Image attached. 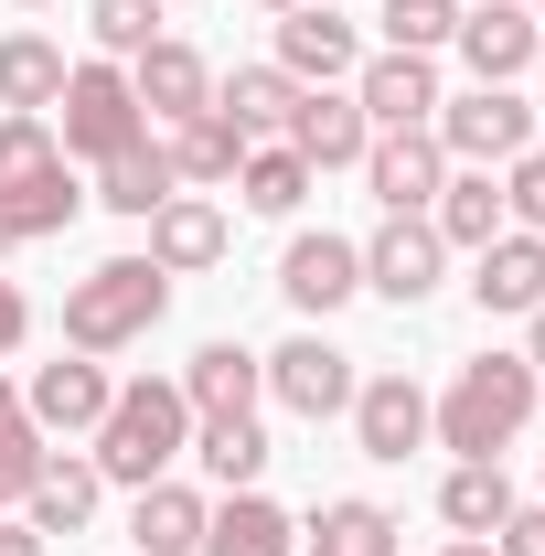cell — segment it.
<instances>
[{"label": "cell", "mask_w": 545, "mask_h": 556, "mask_svg": "<svg viewBox=\"0 0 545 556\" xmlns=\"http://www.w3.org/2000/svg\"><path fill=\"white\" fill-rule=\"evenodd\" d=\"M535 396H545V375L524 364V353H481V364L449 375V396H428V439L460 450V460H503V450L524 439Z\"/></svg>", "instance_id": "obj_1"}, {"label": "cell", "mask_w": 545, "mask_h": 556, "mask_svg": "<svg viewBox=\"0 0 545 556\" xmlns=\"http://www.w3.org/2000/svg\"><path fill=\"white\" fill-rule=\"evenodd\" d=\"M193 450V407H182V386L172 375H139V386H118L107 396V417H97V439H86V460H97V482H172V460Z\"/></svg>", "instance_id": "obj_2"}, {"label": "cell", "mask_w": 545, "mask_h": 556, "mask_svg": "<svg viewBox=\"0 0 545 556\" xmlns=\"http://www.w3.org/2000/svg\"><path fill=\"white\" fill-rule=\"evenodd\" d=\"M172 311V278L150 268V257H107V268H86L65 289V353H129V343H150V321Z\"/></svg>", "instance_id": "obj_3"}, {"label": "cell", "mask_w": 545, "mask_h": 556, "mask_svg": "<svg viewBox=\"0 0 545 556\" xmlns=\"http://www.w3.org/2000/svg\"><path fill=\"white\" fill-rule=\"evenodd\" d=\"M65 161H107V150H129V139H150V118H139V97H129V65H65Z\"/></svg>", "instance_id": "obj_4"}, {"label": "cell", "mask_w": 545, "mask_h": 556, "mask_svg": "<svg viewBox=\"0 0 545 556\" xmlns=\"http://www.w3.org/2000/svg\"><path fill=\"white\" fill-rule=\"evenodd\" d=\"M428 139H439L460 172H503L514 150H535V108H524L514 86H471V97H439Z\"/></svg>", "instance_id": "obj_5"}, {"label": "cell", "mask_w": 545, "mask_h": 556, "mask_svg": "<svg viewBox=\"0 0 545 556\" xmlns=\"http://www.w3.org/2000/svg\"><path fill=\"white\" fill-rule=\"evenodd\" d=\"M257 364H268V396H278L289 417H310V428L342 417V407H353V386H364V375H353V353H342L332 332H289V343L257 353Z\"/></svg>", "instance_id": "obj_6"}, {"label": "cell", "mask_w": 545, "mask_h": 556, "mask_svg": "<svg viewBox=\"0 0 545 556\" xmlns=\"http://www.w3.org/2000/svg\"><path fill=\"white\" fill-rule=\"evenodd\" d=\"M439 268H449V247H439V225H428V214H385V225L364 236V289H375V300H396V311L439 300Z\"/></svg>", "instance_id": "obj_7"}, {"label": "cell", "mask_w": 545, "mask_h": 556, "mask_svg": "<svg viewBox=\"0 0 545 556\" xmlns=\"http://www.w3.org/2000/svg\"><path fill=\"white\" fill-rule=\"evenodd\" d=\"M278 300L300 311V321H332L342 300H364V247L353 236H289V257H278Z\"/></svg>", "instance_id": "obj_8"}, {"label": "cell", "mask_w": 545, "mask_h": 556, "mask_svg": "<svg viewBox=\"0 0 545 556\" xmlns=\"http://www.w3.org/2000/svg\"><path fill=\"white\" fill-rule=\"evenodd\" d=\"M107 364L97 353H54V364H33V386H22V417L43 428V439H97V417H107Z\"/></svg>", "instance_id": "obj_9"}, {"label": "cell", "mask_w": 545, "mask_h": 556, "mask_svg": "<svg viewBox=\"0 0 545 556\" xmlns=\"http://www.w3.org/2000/svg\"><path fill=\"white\" fill-rule=\"evenodd\" d=\"M342 417H353V450H364V460H385V471L428 450V386H417V375H364Z\"/></svg>", "instance_id": "obj_10"}, {"label": "cell", "mask_w": 545, "mask_h": 556, "mask_svg": "<svg viewBox=\"0 0 545 556\" xmlns=\"http://www.w3.org/2000/svg\"><path fill=\"white\" fill-rule=\"evenodd\" d=\"M535 33H545V22H535V0H471L449 43H460L471 86H514V75L535 65Z\"/></svg>", "instance_id": "obj_11"}, {"label": "cell", "mask_w": 545, "mask_h": 556, "mask_svg": "<svg viewBox=\"0 0 545 556\" xmlns=\"http://www.w3.org/2000/svg\"><path fill=\"white\" fill-rule=\"evenodd\" d=\"M278 75H300V86H342V75L364 65V33L342 22L332 0H300V11H278Z\"/></svg>", "instance_id": "obj_12"}, {"label": "cell", "mask_w": 545, "mask_h": 556, "mask_svg": "<svg viewBox=\"0 0 545 556\" xmlns=\"http://www.w3.org/2000/svg\"><path fill=\"white\" fill-rule=\"evenodd\" d=\"M289 150H300L310 172H364L375 118L353 108V86H300V108H289Z\"/></svg>", "instance_id": "obj_13"}, {"label": "cell", "mask_w": 545, "mask_h": 556, "mask_svg": "<svg viewBox=\"0 0 545 556\" xmlns=\"http://www.w3.org/2000/svg\"><path fill=\"white\" fill-rule=\"evenodd\" d=\"M353 108L375 129H428L439 118V54H364L353 65Z\"/></svg>", "instance_id": "obj_14"}, {"label": "cell", "mask_w": 545, "mask_h": 556, "mask_svg": "<svg viewBox=\"0 0 545 556\" xmlns=\"http://www.w3.org/2000/svg\"><path fill=\"white\" fill-rule=\"evenodd\" d=\"M364 182H375V204H385V214H428V204H439V182H449V150H439L428 129H375Z\"/></svg>", "instance_id": "obj_15"}, {"label": "cell", "mask_w": 545, "mask_h": 556, "mask_svg": "<svg viewBox=\"0 0 545 556\" xmlns=\"http://www.w3.org/2000/svg\"><path fill=\"white\" fill-rule=\"evenodd\" d=\"M471 300H481V321H535L545 311V236H492L471 257Z\"/></svg>", "instance_id": "obj_16"}, {"label": "cell", "mask_w": 545, "mask_h": 556, "mask_svg": "<svg viewBox=\"0 0 545 556\" xmlns=\"http://www.w3.org/2000/svg\"><path fill=\"white\" fill-rule=\"evenodd\" d=\"M129 97H139V118H161V129H172V118H204L214 108V65L193 54V43L161 33L150 54H129Z\"/></svg>", "instance_id": "obj_17"}, {"label": "cell", "mask_w": 545, "mask_h": 556, "mask_svg": "<svg viewBox=\"0 0 545 556\" xmlns=\"http://www.w3.org/2000/svg\"><path fill=\"white\" fill-rule=\"evenodd\" d=\"M225 247H236V225H225V204H204V193H172V204L150 214V268L161 278L225 268Z\"/></svg>", "instance_id": "obj_18"}, {"label": "cell", "mask_w": 545, "mask_h": 556, "mask_svg": "<svg viewBox=\"0 0 545 556\" xmlns=\"http://www.w3.org/2000/svg\"><path fill=\"white\" fill-rule=\"evenodd\" d=\"M172 386H182V407H193V417H257V396H268V364H257L246 343H204L182 375H172Z\"/></svg>", "instance_id": "obj_19"}, {"label": "cell", "mask_w": 545, "mask_h": 556, "mask_svg": "<svg viewBox=\"0 0 545 556\" xmlns=\"http://www.w3.org/2000/svg\"><path fill=\"white\" fill-rule=\"evenodd\" d=\"M0 214H11V236H22V247L65 236L75 214H86V182H75V161H33V172H11V182H0Z\"/></svg>", "instance_id": "obj_20"}, {"label": "cell", "mask_w": 545, "mask_h": 556, "mask_svg": "<svg viewBox=\"0 0 545 556\" xmlns=\"http://www.w3.org/2000/svg\"><path fill=\"white\" fill-rule=\"evenodd\" d=\"M172 193H182V182H172V150H161V139H129V150H107V161H97V193H86V204H107V214H129V225H150Z\"/></svg>", "instance_id": "obj_21"}, {"label": "cell", "mask_w": 545, "mask_h": 556, "mask_svg": "<svg viewBox=\"0 0 545 556\" xmlns=\"http://www.w3.org/2000/svg\"><path fill=\"white\" fill-rule=\"evenodd\" d=\"M97 460H86V450H54V460H43V471H33V492H22V525H33V535H75V525H86V514H97Z\"/></svg>", "instance_id": "obj_22"}, {"label": "cell", "mask_w": 545, "mask_h": 556, "mask_svg": "<svg viewBox=\"0 0 545 556\" xmlns=\"http://www.w3.org/2000/svg\"><path fill=\"white\" fill-rule=\"evenodd\" d=\"M204 514H214V503L193 482H150L129 503V546L139 556H204Z\"/></svg>", "instance_id": "obj_23"}, {"label": "cell", "mask_w": 545, "mask_h": 556, "mask_svg": "<svg viewBox=\"0 0 545 556\" xmlns=\"http://www.w3.org/2000/svg\"><path fill=\"white\" fill-rule=\"evenodd\" d=\"M204 556H300V525L278 514L268 492H225L204 514Z\"/></svg>", "instance_id": "obj_24"}, {"label": "cell", "mask_w": 545, "mask_h": 556, "mask_svg": "<svg viewBox=\"0 0 545 556\" xmlns=\"http://www.w3.org/2000/svg\"><path fill=\"white\" fill-rule=\"evenodd\" d=\"M289 108H300V75H278V65L214 75V118H236L246 139H289Z\"/></svg>", "instance_id": "obj_25"}, {"label": "cell", "mask_w": 545, "mask_h": 556, "mask_svg": "<svg viewBox=\"0 0 545 556\" xmlns=\"http://www.w3.org/2000/svg\"><path fill=\"white\" fill-rule=\"evenodd\" d=\"M161 150H172V182H182V193H214V182H236V161H246V129H236V118H172V139H161Z\"/></svg>", "instance_id": "obj_26"}, {"label": "cell", "mask_w": 545, "mask_h": 556, "mask_svg": "<svg viewBox=\"0 0 545 556\" xmlns=\"http://www.w3.org/2000/svg\"><path fill=\"white\" fill-rule=\"evenodd\" d=\"M428 225H439V247H471V257H481V247L503 236V172H460V161H449Z\"/></svg>", "instance_id": "obj_27"}, {"label": "cell", "mask_w": 545, "mask_h": 556, "mask_svg": "<svg viewBox=\"0 0 545 556\" xmlns=\"http://www.w3.org/2000/svg\"><path fill=\"white\" fill-rule=\"evenodd\" d=\"M65 97V43L54 33H0V108L11 118H43Z\"/></svg>", "instance_id": "obj_28"}, {"label": "cell", "mask_w": 545, "mask_h": 556, "mask_svg": "<svg viewBox=\"0 0 545 556\" xmlns=\"http://www.w3.org/2000/svg\"><path fill=\"white\" fill-rule=\"evenodd\" d=\"M300 546L310 556H396V514L364 503V492H332V503L300 525Z\"/></svg>", "instance_id": "obj_29"}, {"label": "cell", "mask_w": 545, "mask_h": 556, "mask_svg": "<svg viewBox=\"0 0 545 556\" xmlns=\"http://www.w3.org/2000/svg\"><path fill=\"white\" fill-rule=\"evenodd\" d=\"M310 161L289 150V139H246V161H236V193H246V214H300L310 204Z\"/></svg>", "instance_id": "obj_30"}, {"label": "cell", "mask_w": 545, "mask_h": 556, "mask_svg": "<svg viewBox=\"0 0 545 556\" xmlns=\"http://www.w3.org/2000/svg\"><path fill=\"white\" fill-rule=\"evenodd\" d=\"M193 460H204L225 492H257V471H268L278 450H268V428H257V417H193Z\"/></svg>", "instance_id": "obj_31"}, {"label": "cell", "mask_w": 545, "mask_h": 556, "mask_svg": "<svg viewBox=\"0 0 545 556\" xmlns=\"http://www.w3.org/2000/svg\"><path fill=\"white\" fill-rule=\"evenodd\" d=\"M503 514H514L503 460H460V471L439 482V525H449V535H503Z\"/></svg>", "instance_id": "obj_32"}, {"label": "cell", "mask_w": 545, "mask_h": 556, "mask_svg": "<svg viewBox=\"0 0 545 556\" xmlns=\"http://www.w3.org/2000/svg\"><path fill=\"white\" fill-rule=\"evenodd\" d=\"M460 33V0H385V54H439Z\"/></svg>", "instance_id": "obj_33"}, {"label": "cell", "mask_w": 545, "mask_h": 556, "mask_svg": "<svg viewBox=\"0 0 545 556\" xmlns=\"http://www.w3.org/2000/svg\"><path fill=\"white\" fill-rule=\"evenodd\" d=\"M86 33L107 43V65L118 54H150L161 43V0H86Z\"/></svg>", "instance_id": "obj_34"}, {"label": "cell", "mask_w": 545, "mask_h": 556, "mask_svg": "<svg viewBox=\"0 0 545 556\" xmlns=\"http://www.w3.org/2000/svg\"><path fill=\"white\" fill-rule=\"evenodd\" d=\"M503 225L514 236H545V150H514L503 161Z\"/></svg>", "instance_id": "obj_35"}, {"label": "cell", "mask_w": 545, "mask_h": 556, "mask_svg": "<svg viewBox=\"0 0 545 556\" xmlns=\"http://www.w3.org/2000/svg\"><path fill=\"white\" fill-rule=\"evenodd\" d=\"M54 460V439L33 428V417H0V503H22L33 492V471Z\"/></svg>", "instance_id": "obj_36"}, {"label": "cell", "mask_w": 545, "mask_h": 556, "mask_svg": "<svg viewBox=\"0 0 545 556\" xmlns=\"http://www.w3.org/2000/svg\"><path fill=\"white\" fill-rule=\"evenodd\" d=\"M33 161H65L54 118H11V108H0V182H11V172H33Z\"/></svg>", "instance_id": "obj_37"}, {"label": "cell", "mask_w": 545, "mask_h": 556, "mask_svg": "<svg viewBox=\"0 0 545 556\" xmlns=\"http://www.w3.org/2000/svg\"><path fill=\"white\" fill-rule=\"evenodd\" d=\"M492 556H545V503H514L503 535H492Z\"/></svg>", "instance_id": "obj_38"}, {"label": "cell", "mask_w": 545, "mask_h": 556, "mask_svg": "<svg viewBox=\"0 0 545 556\" xmlns=\"http://www.w3.org/2000/svg\"><path fill=\"white\" fill-rule=\"evenodd\" d=\"M33 343V300H22V289H11V278H0V364H11V353Z\"/></svg>", "instance_id": "obj_39"}, {"label": "cell", "mask_w": 545, "mask_h": 556, "mask_svg": "<svg viewBox=\"0 0 545 556\" xmlns=\"http://www.w3.org/2000/svg\"><path fill=\"white\" fill-rule=\"evenodd\" d=\"M0 556H54V535H33L22 514H0Z\"/></svg>", "instance_id": "obj_40"}, {"label": "cell", "mask_w": 545, "mask_h": 556, "mask_svg": "<svg viewBox=\"0 0 545 556\" xmlns=\"http://www.w3.org/2000/svg\"><path fill=\"white\" fill-rule=\"evenodd\" d=\"M524 364H535V375H545V311H535V321H524Z\"/></svg>", "instance_id": "obj_41"}, {"label": "cell", "mask_w": 545, "mask_h": 556, "mask_svg": "<svg viewBox=\"0 0 545 556\" xmlns=\"http://www.w3.org/2000/svg\"><path fill=\"white\" fill-rule=\"evenodd\" d=\"M449 556H492V535H449Z\"/></svg>", "instance_id": "obj_42"}, {"label": "cell", "mask_w": 545, "mask_h": 556, "mask_svg": "<svg viewBox=\"0 0 545 556\" xmlns=\"http://www.w3.org/2000/svg\"><path fill=\"white\" fill-rule=\"evenodd\" d=\"M0 417H22V386H11V375H0Z\"/></svg>", "instance_id": "obj_43"}, {"label": "cell", "mask_w": 545, "mask_h": 556, "mask_svg": "<svg viewBox=\"0 0 545 556\" xmlns=\"http://www.w3.org/2000/svg\"><path fill=\"white\" fill-rule=\"evenodd\" d=\"M11 247H22V236H11V214H0V257H11Z\"/></svg>", "instance_id": "obj_44"}, {"label": "cell", "mask_w": 545, "mask_h": 556, "mask_svg": "<svg viewBox=\"0 0 545 556\" xmlns=\"http://www.w3.org/2000/svg\"><path fill=\"white\" fill-rule=\"evenodd\" d=\"M257 11H300V0H257Z\"/></svg>", "instance_id": "obj_45"}, {"label": "cell", "mask_w": 545, "mask_h": 556, "mask_svg": "<svg viewBox=\"0 0 545 556\" xmlns=\"http://www.w3.org/2000/svg\"><path fill=\"white\" fill-rule=\"evenodd\" d=\"M22 11H54V0H22Z\"/></svg>", "instance_id": "obj_46"}, {"label": "cell", "mask_w": 545, "mask_h": 556, "mask_svg": "<svg viewBox=\"0 0 545 556\" xmlns=\"http://www.w3.org/2000/svg\"><path fill=\"white\" fill-rule=\"evenodd\" d=\"M535 65H545V33H535Z\"/></svg>", "instance_id": "obj_47"}, {"label": "cell", "mask_w": 545, "mask_h": 556, "mask_svg": "<svg viewBox=\"0 0 545 556\" xmlns=\"http://www.w3.org/2000/svg\"><path fill=\"white\" fill-rule=\"evenodd\" d=\"M0 514H11V503H0Z\"/></svg>", "instance_id": "obj_48"}]
</instances>
